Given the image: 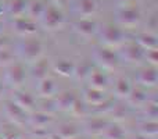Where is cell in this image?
Wrapping results in <instances>:
<instances>
[{
  "label": "cell",
  "mask_w": 158,
  "mask_h": 139,
  "mask_svg": "<svg viewBox=\"0 0 158 139\" xmlns=\"http://www.w3.org/2000/svg\"><path fill=\"white\" fill-rule=\"evenodd\" d=\"M19 53L27 61H36L43 53V45L38 39H28L21 43Z\"/></svg>",
  "instance_id": "6da1fadb"
},
{
  "label": "cell",
  "mask_w": 158,
  "mask_h": 139,
  "mask_svg": "<svg viewBox=\"0 0 158 139\" xmlns=\"http://www.w3.org/2000/svg\"><path fill=\"white\" fill-rule=\"evenodd\" d=\"M94 60L100 64L101 67L107 70H112L115 67H118L119 64V59L115 54L112 50L106 49V47H101V49H97L94 53Z\"/></svg>",
  "instance_id": "7a4b0ae2"
},
{
  "label": "cell",
  "mask_w": 158,
  "mask_h": 139,
  "mask_svg": "<svg viewBox=\"0 0 158 139\" xmlns=\"http://www.w3.org/2000/svg\"><path fill=\"white\" fill-rule=\"evenodd\" d=\"M42 17H43V25L47 29H52V31L60 28L64 21L63 13L58 11L56 7H49L47 10H44Z\"/></svg>",
  "instance_id": "3957f363"
},
{
  "label": "cell",
  "mask_w": 158,
  "mask_h": 139,
  "mask_svg": "<svg viewBox=\"0 0 158 139\" xmlns=\"http://www.w3.org/2000/svg\"><path fill=\"white\" fill-rule=\"evenodd\" d=\"M101 39L104 41V43L117 46V45H121L123 42V32L114 25H107L101 31Z\"/></svg>",
  "instance_id": "277c9868"
},
{
  "label": "cell",
  "mask_w": 158,
  "mask_h": 139,
  "mask_svg": "<svg viewBox=\"0 0 158 139\" xmlns=\"http://www.w3.org/2000/svg\"><path fill=\"white\" fill-rule=\"evenodd\" d=\"M4 109H6V114H7L15 124H19V125H21V124L27 123V120H28L27 113H25V110L22 109V107H19L15 102H7Z\"/></svg>",
  "instance_id": "5b68a950"
},
{
  "label": "cell",
  "mask_w": 158,
  "mask_h": 139,
  "mask_svg": "<svg viewBox=\"0 0 158 139\" xmlns=\"http://www.w3.org/2000/svg\"><path fill=\"white\" fill-rule=\"evenodd\" d=\"M25 78H27V71H25V67L22 64H11L7 70V79L11 85H15V86H19V85L24 84Z\"/></svg>",
  "instance_id": "8992f818"
},
{
  "label": "cell",
  "mask_w": 158,
  "mask_h": 139,
  "mask_svg": "<svg viewBox=\"0 0 158 139\" xmlns=\"http://www.w3.org/2000/svg\"><path fill=\"white\" fill-rule=\"evenodd\" d=\"M122 54L128 61L133 63V61H139L144 57V49L139 43L133 42V43H128L123 46Z\"/></svg>",
  "instance_id": "52a82bcc"
},
{
  "label": "cell",
  "mask_w": 158,
  "mask_h": 139,
  "mask_svg": "<svg viewBox=\"0 0 158 139\" xmlns=\"http://www.w3.org/2000/svg\"><path fill=\"white\" fill-rule=\"evenodd\" d=\"M139 82L146 86H154L158 82V71L156 68V66L153 67H147L143 68L139 72Z\"/></svg>",
  "instance_id": "ba28073f"
},
{
  "label": "cell",
  "mask_w": 158,
  "mask_h": 139,
  "mask_svg": "<svg viewBox=\"0 0 158 139\" xmlns=\"http://www.w3.org/2000/svg\"><path fill=\"white\" fill-rule=\"evenodd\" d=\"M77 99V96L74 95V92H69V90H65V92H61L60 95L56 98L54 103H56V109L60 110H69L74 103V100Z\"/></svg>",
  "instance_id": "9c48e42d"
},
{
  "label": "cell",
  "mask_w": 158,
  "mask_h": 139,
  "mask_svg": "<svg viewBox=\"0 0 158 139\" xmlns=\"http://www.w3.org/2000/svg\"><path fill=\"white\" fill-rule=\"evenodd\" d=\"M118 20L123 25H135L140 20V13L136 8H126L119 13Z\"/></svg>",
  "instance_id": "30bf717a"
},
{
  "label": "cell",
  "mask_w": 158,
  "mask_h": 139,
  "mask_svg": "<svg viewBox=\"0 0 158 139\" xmlns=\"http://www.w3.org/2000/svg\"><path fill=\"white\" fill-rule=\"evenodd\" d=\"M14 28L17 32L24 33V35H32L36 32V24L25 18H17L14 21Z\"/></svg>",
  "instance_id": "8fae6325"
},
{
  "label": "cell",
  "mask_w": 158,
  "mask_h": 139,
  "mask_svg": "<svg viewBox=\"0 0 158 139\" xmlns=\"http://www.w3.org/2000/svg\"><path fill=\"white\" fill-rule=\"evenodd\" d=\"M107 96L103 92V89H97V88H89L85 90V100L87 103H92L94 106H97L98 103H101L103 100H106Z\"/></svg>",
  "instance_id": "7c38bea8"
},
{
  "label": "cell",
  "mask_w": 158,
  "mask_h": 139,
  "mask_svg": "<svg viewBox=\"0 0 158 139\" xmlns=\"http://www.w3.org/2000/svg\"><path fill=\"white\" fill-rule=\"evenodd\" d=\"M47 72H49V60L47 59H38L36 64L32 68V76L38 81H42L47 76Z\"/></svg>",
  "instance_id": "4fadbf2b"
},
{
  "label": "cell",
  "mask_w": 158,
  "mask_h": 139,
  "mask_svg": "<svg viewBox=\"0 0 158 139\" xmlns=\"http://www.w3.org/2000/svg\"><path fill=\"white\" fill-rule=\"evenodd\" d=\"M29 121H31L33 128L44 129L47 127V124L52 121V117H50V114L46 111H39V113H35V114L29 118Z\"/></svg>",
  "instance_id": "5bb4252c"
},
{
  "label": "cell",
  "mask_w": 158,
  "mask_h": 139,
  "mask_svg": "<svg viewBox=\"0 0 158 139\" xmlns=\"http://www.w3.org/2000/svg\"><path fill=\"white\" fill-rule=\"evenodd\" d=\"M89 79H90V84L93 85V88H97V89H104L108 85V78H107V75L103 71H98V70L90 71Z\"/></svg>",
  "instance_id": "9a60e30c"
},
{
  "label": "cell",
  "mask_w": 158,
  "mask_h": 139,
  "mask_svg": "<svg viewBox=\"0 0 158 139\" xmlns=\"http://www.w3.org/2000/svg\"><path fill=\"white\" fill-rule=\"evenodd\" d=\"M75 67L77 66H75L71 60H60L54 64L53 68H54L56 72L63 76H71V75H74V72H75Z\"/></svg>",
  "instance_id": "2e32d148"
},
{
  "label": "cell",
  "mask_w": 158,
  "mask_h": 139,
  "mask_svg": "<svg viewBox=\"0 0 158 139\" xmlns=\"http://www.w3.org/2000/svg\"><path fill=\"white\" fill-rule=\"evenodd\" d=\"M15 103L19 107H22L24 110H31L33 109L36 100L32 95H29L28 92H17L15 95Z\"/></svg>",
  "instance_id": "e0dca14e"
},
{
  "label": "cell",
  "mask_w": 158,
  "mask_h": 139,
  "mask_svg": "<svg viewBox=\"0 0 158 139\" xmlns=\"http://www.w3.org/2000/svg\"><path fill=\"white\" fill-rule=\"evenodd\" d=\"M75 31L83 36H92L96 32V24L89 20H82L75 24Z\"/></svg>",
  "instance_id": "ac0fdd59"
},
{
  "label": "cell",
  "mask_w": 158,
  "mask_h": 139,
  "mask_svg": "<svg viewBox=\"0 0 158 139\" xmlns=\"http://www.w3.org/2000/svg\"><path fill=\"white\" fill-rule=\"evenodd\" d=\"M137 43L144 50H151V49H157L158 47L157 38L154 35H151V33H142V35H139Z\"/></svg>",
  "instance_id": "d6986e66"
},
{
  "label": "cell",
  "mask_w": 158,
  "mask_h": 139,
  "mask_svg": "<svg viewBox=\"0 0 158 139\" xmlns=\"http://www.w3.org/2000/svg\"><path fill=\"white\" fill-rule=\"evenodd\" d=\"M128 99L132 104H136V106H142L147 102V95L143 89L136 88V89H131V93L128 95Z\"/></svg>",
  "instance_id": "ffe728a7"
},
{
  "label": "cell",
  "mask_w": 158,
  "mask_h": 139,
  "mask_svg": "<svg viewBox=\"0 0 158 139\" xmlns=\"http://www.w3.org/2000/svg\"><path fill=\"white\" fill-rule=\"evenodd\" d=\"M54 92H56V85L53 82V79H49L47 76L42 79L40 84H39V93L42 96H44V98H50V96L54 95Z\"/></svg>",
  "instance_id": "44dd1931"
},
{
  "label": "cell",
  "mask_w": 158,
  "mask_h": 139,
  "mask_svg": "<svg viewBox=\"0 0 158 139\" xmlns=\"http://www.w3.org/2000/svg\"><path fill=\"white\" fill-rule=\"evenodd\" d=\"M103 132L107 139H123L125 138V131L118 124H112V125L108 124Z\"/></svg>",
  "instance_id": "7402d4cb"
},
{
  "label": "cell",
  "mask_w": 158,
  "mask_h": 139,
  "mask_svg": "<svg viewBox=\"0 0 158 139\" xmlns=\"http://www.w3.org/2000/svg\"><path fill=\"white\" fill-rule=\"evenodd\" d=\"M107 125H108V123L106 120H103V118H93L92 121H89L86 124V129L89 132H92V134H100V132H103L106 129Z\"/></svg>",
  "instance_id": "603a6c76"
},
{
  "label": "cell",
  "mask_w": 158,
  "mask_h": 139,
  "mask_svg": "<svg viewBox=\"0 0 158 139\" xmlns=\"http://www.w3.org/2000/svg\"><path fill=\"white\" fill-rule=\"evenodd\" d=\"M131 84L126 78H118L117 82H115V93L122 98H128V95L131 93Z\"/></svg>",
  "instance_id": "cb8c5ba5"
},
{
  "label": "cell",
  "mask_w": 158,
  "mask_h": 139,
  "mask_svg": "<svg viewBox=\"0 0 158 139\" xmlns=\"http://www.w3.org/2000/svg\"><path fill=\"white\" fill-rule=\"evenodd\" d=\"M58 135H60L63 139L75 138L79 135V129L77 128V125H74V124H64V125H61L60 131H58Z\"/></svg>",
  "instance_id": "d4e9b609"
},
{
  "label": "cell",
  "mask_w": 158,
  "mask_h": 139,
  "mask_svg": "<svg viewBox=\"0 0 158 139\" xmlns=\"http://www.w3.org/2000/svg\"><path fill=\"white\" fill-rule=\"evenodd\" d=\"M140 134L146 137H156L158 134V124L156 121H146L140 125Z\"/></svg>",
  "instance_id": "484cf974"
},
{
  "label": "cell",
  "mask_w": 158,
  "mask_h": 139,
  "mask_svg": "<svg viewBox=\"0 0 158 139\" xmlns=\"http://www.w3.org/2000/svg\"><path fill=\"white\" fill-rule=\"evenodd\" d=\"M96 8V4L93 0H81L79 3V11H81L83 15H89L94 11Z\"/></svg>",
  "instance_id": "4316f807"
},
{
  "label": "cell",
  "mask_w": 158,
  "mask_h": 139,
  "mask_svg": "<svg viewBox=\"0 0 158 139\" xmlns=\"http://www.w3.org/2000/svg\"><path fill=\"white\" fill-rule=\"evenodd\" d=\"M13 60H14V54L7 47L0 49V66H8V64L13 63Z\"/></svg>",
  "instance_id": "83f0119b"
},
{
  "label": "cell",
  "mask_w": 158,
  "mask_h": 139,
  "mask_svg": "<svg viewBox=\"0 0 158 139\" xmlns=\"http://www.w3.org/2000/svg\"><path fill=\"white\" fill-rule=\"evenodd\" d=\"M69 110H71L72 114H75V115H85L86 114V106H85V103L82 100H79V99H75Z\"/></svg>",
  "instance_id": "f1b7e54d"
},
{
  "label": "cell",
  "mask_w": 158,
  "mask_h": 139,
  "mask_svg": "<svg viewBox=\"0 0 158 139\" xmlns=\"http://www.w3.org/2000/svg\"><path fill=\"white\" fill-rule=\"evenodd\" d=\"M10 10L14 15H19L25 10V0H13L10 6Z\"/></svg>",
  "instance_id": "f546056e"
},
{
  "label": "cell",
  "mask_w": 158,
  "mask_h": 139,
  "mask_svg": "<svg viewBox=\"0 0 158 139\" xmlns=\"http://www.w3.org/2000/svg\"><path fill=\"white\" fill-rule=\"evenodd\" d=\"M90 71H92V66L89 63H83L82 67H75V72L74 75H77L78 78H85V76H89Z\"/></svg>",
  "instance_id": "4dcf8cb0"
},
{
  "label": "cell",
  "mask_w": 158,
  "mask_h": 139,
  "mask_svg": "<svg viewBox=\"0 0 158 139\" xmlns=\"http://www.w3.org/2000/svg\"><path fill=\"white\" fill-rule=\"evenodd\" d=\"M29 11L33 17H42L44 13V7L42 6V3H32V6L29 7Z\"/></svg>",
  "instance_id": "1f68e13d"
},
{
  "label": "cell",
  "mask_w": 158,
  "mask_h": 139,
  "mask_svg": "<svg viewBox=\"0 0 158 139\" xmlns=\"http://www.w3.org/2000/svg\"><path fill=\"white\" fill-rule=\"evenodd\" d=\"M144 56H146V59L153 64V66H156V64L158 63V52H157V49L147 50V53H144Z\"/></svg>",
  "instance_id": "d6a6232c"
},
{
  "label": "cell",
  "mask_w": 158,
  "mask_h": 139,
  "mask_svg": "<svg viewBox=\"0 0 158 139\" xmlns=\"http://www.w3.org/2000/svg\"><path fill=\"white\" fill-rule=\"evenodd\" d=\"M146 114L148 115V117H153V118H156L157 117V114H158V107H157V104L156 103H147L146 104Z\"/></svg>",
  "instance_id": "836d02e7"
},
{
  "label": "cell",
  "mask_w": 158,
  "mask_h": 139,
  "mask_svg": "<svg viewBox=\"0 0 158 139\" xmlns=\"http://www.w3.org/2000/svg\"><path fill=\"white\" fill-rule=\"evenodd\" d=\"M3 138H4V139H21V137H19L17 132H14V131L4 132V134H3Z\"/></svg>",
  "instance_id": "e575fe53"
},
{
  "label": "cell",
  "mask_w": 158,
  "mask_h": 139,
  "mask_svg": "<svg viewBox=\"0 0 158 139\" xmlns=\"http://www.w3.org/2000/svg\"><path fill=\"white\" fill-rule=\"evenodd\" d=\"M7 39L6 38H0V49H3V47H6L7 46Z\"/></svg>",
  "instance_id": "d590c367"
},
{
  "label": "cell",
  "mask_w": 158,
  "mask_h": 139,
  "mask_svg": "<svg viewBox=\"0 0 158 139\" xmlns=\"http://www.w3.org/2000/svg\"><path fill=\"white\" fill-rule=\"evenodd\" d=\"M49 139H63V138H61L58 134H52V135L49 137Z\"/></svg>",
  "instance_id": "8d00e7d4"
},
{
  "label": "cell",
  "mask_w": 158,
  "mask_h": 139,
  "mask_svg": "<svg viewBox=\"0 0 158 139\" xmlns=\"http://www.w3.org/2000/svg\"><path fill=\"white\" fill-rule=\"evenodd\" d=\"M135 139H150V137H146V135H142V134H140V135H137V137L135 138Z\"/></svg>",
  "instance_id": "74e56055"
},
{
  "label": "cell",
  "mask_w": 158,
  "mask_h": 139,
  "mask_svg": "<svg viewBox=\"0 0 158 139\" xmlns=\"http://www.w3.org/2000/svg\"><path fill=\"white\" fill-rule=\"evenodd\" d=\"M3 92H4V88H3L2 82H0V98H2V96H3Z\"/></svg>",
  "instance_id": "f35d334b"
},
{
  "label": "cell",
  "mask_w": 158,
  "mask_h": 139,
  "mask_svg": "<svg viewBox=\"0 0 158 139\" xmlns=\"http://www.w3.org/2000/svg\"><path fill=\"white\" fill-rule=\"evenodd\" d=\"M54 2H56V3H58L60 6H61V4H64V0H54Z\"/></svg>",
  "instance_id": "ab89813d"
},
{
  "label": "cell",
  "mask_w": 158,
  "mask_h": 139,
  "mask_svg": "<svg viewBox=\"0 0 158 139\" xmlns=\"http://www.w3.org/2000/svg\"><path fill=\"white\" fill-rule=\"evenodd\" d=\"M2 31H3V22H0V33H2Z\"/></svg>",
  "instance_id": "60d3db41"
},
{
  "label": "cell",
  "mask_w": 158,
  "mask_h": 139,
  "mask_svg": "<svg viewBox=\"0 0 158 139\" xmlns=\"http://www.w3.org/2000/svg\"><path fill=\"white\" fill-rule=\"evenodd\" d=\"M69 139H79L78 137H75V138H69Z\"/></svg>",
  "instance_id": "b9f144b4"
},
{
  "label": "cell",
  "mask_w": 158,
  "mask_h": 139,
  "mask_svg": "<svg viewBox=\"0 0 158 139\" xmlns=\"http://www.w3.org/2000/svg\"><path fill=\"white\" fill-rule=\"evenodd\" d=\"M42 139H49V137H44V138H42Z\"/></svg>",
  "instance_id": "7bdbcfd3"
},
{
  "label": "cell",
  "mask_w": 158,
  "mask_h": 139,
  "mask_svg": "<svg viewBox=\"0 0 158 139\" xmlns=\"http://www.w3.org/2000/svg\"><path fill=\"white\" fill-rule=\"evenodd\" d=\"M0 139H4V138H3V137H0Z\"/></svg>",
  "instance_id": "ee69618b"
}]
</instances>
